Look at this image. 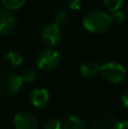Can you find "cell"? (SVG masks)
I'll use <instances>...</instances> for the list:
<instances>
[{"instance_id": "obj_2", "label": "cell", "mask_w": 128, "mask_h": 129, "mask_svg": "<svg viewBox=\"0 0 128 129\" xmlns=\"http://www.w3.org/2000/svg\"><path fill=\"white\" fill-rule=\"evenodd\" d=\"M100 74L106 82L117 85L126 79L127 70L124 64L117 61H108L100 66Z\"/></svg>"}, {"instance_id": "obj_10", "label": "cell", "mask_w": 128, "mask_h": 129, "mask_svg": "<svg viewBox=\"0 0 128 129\" xmlns=\"http://www.w3.org/2000/svg\"><path fill=\"white\" fill-rule=\"evenodd\" d=\"M23 56L17 51H9L2 57V64L8 69H16L23 63Z\"/></svg>"}, {"instance_id": "obj_15", "label": "cell", "mask_w": 128, "mask_h": 129, "mask_svg": "<svg viewBox=\"0 0 128 129\" xmlns=\"http://www.w3.org/2000/svg\"><path fill=\"white\" fill-rule=\"evenodd\" d=\"M104 6L107 7L109 11L113 13L116 10H119L121 8L122 4H124V0H103Z\"/></svg>"}, {"instance_id": "obj_9", "label": "cell", "mask_w": 128, "mask_h": 129, "mask_svg": "<svg viewBox=\"0 0 128 129\" xmlns=\"http://www.w3.org/2000/svg\"><path fill=\"white\" fill-rule=\"evenodd\" d=\"M29 102L36 109H43L50 102V94L47 88L36 87L29 94Z\"/></svg>"}, {"instance_id": "obj_14", "label": "cell", "mask_w": 128, "mask_h": 129, "mask_svg": "<svg viewBox=\"0 0 128 129\" xmlns=\"http://www.w3.org/2000/svg\"><path fill=\"white\" fill-rule=\"evenodd\" d=\"M69 22V14L66 10H60L56 16V24L60 27H63L68 24Z\"/></svg>"}, {"instance_id": "obj_4", "label": "cell", "mask_w": 128, "mask_h": 129, "mask_svg": "<svg viewBox=\"0 0 128 129\" xmlns=\"http://www.w3.org/2000/svg\"><path fill=\"white\" fill-rule=\"evenodd\" d=\"M60 54L57 50L44 49L36 57V64L40 70L50 71L56 69L60 63Z\"/></svg>"}, {"instance_id": "obj_19", "label": "cell", "mask_w": 128, "mask_h": 129, "mask_svg": "<svg viewBox=\"0 0 128 129\" xmlns=\"http://www.w3.org/2000/svg\"><path fill=\"white\" fill-rule=\"evenodd\" d=\"M68 6H69V8L72 9V10L78 11V10H81V9L83 8L84 2H83V0H69Z\"/></svg>"}, {"instance_id": "obj_18", "label": "cell", "mask_w": 128, "mask_h": 129, "mask_svg": "<svg viewBox=\"0 0 128 129\" xmlns=\"http://www.w3.org/2000/svg\"><path fill=\"white\" fill-rule=\"evenodd\" d=\"M62 122H61L59 119L57 118H52L45 122L44 125V129H61Z\"/></svg>"}, {"instance_id": "obj_3", "label": "cell", "mask_w": 128, "mask_h": 129, "mask_svg": "<svg viewBox=\"0 0 128 129\" xmlns=\"http://www.w3.org/2000/svg\"><path fill=\"white\" fill-rule=\"evenodd\" d=\"M24 85L22 76L13 71L0 74V93L4 95H14Z\"/></svg>"}, {"instance_id": "obj_11", "label": "cell", "mask_w": 128, "mask_h": 129, "mask_svg": "<svg viewBox=\"0 0 128 129\" xmlns=\"http://www.w3.org/2000/svg\"><path fill=\"white\" fill-rule=\"evenodd\" d=\"M79 71L86 78L94 77L98 74H100V64L95 61H85L81 64Z\"/></svg>"}, {"instance_id": "obj_8", "label": "cell", "mask_w": 128, "mask_h": 129, "mask_svg": "<svg viewBox=\"0 0 128 129\" xmlns=\"http://www.w3.org/2000/svg\"><path fill=\"white\" fill-rule=\"evenodd\" d=\"M15 129H38V120L31 112L22 111L14 118Z\"/></svg>"}, {"instance_id": "obj_20", "label": "cell", "mask_w": 128, "mask_h": 129, "mask_svg": "<svg viewBox=\"0 0 128 129\" xmlns=\"http://www.w3.org/2000/svg\"><path fill=\"white\" fill-rule=\"evenodd\" d=\"M121 103L125 107V109L128 110V89L121 95Z\"/></svg>"}, {"instance_id": "obj_22", "label": "cell", "mask_w": 128, "mask_h": 129, "mask_svg": "<svg viewBox=\"0 0 128 129\" xmlns=\"http://www.w3.org/2000/svg\"><path fill=\"white\" fill-rule=\"evenodd\" d=\"M127 10H128V8H127Z\"/></svg>"}, {"instance_id": "obj_7", "label": "cell", "mask_w": 128, "mask_h": 129, "mask_svg": "<svg viewBox=\"0 0 128 129\" xmlns=\"http://www.w3.org/2000/svg\"><path fill=\"white\" fill-rule=\"evenodd\" d=\"M17 19L13 11L0 9V36H6L15 29Z\"/></svg>"}, {"instance_id": "obj_13", "label": "cell", "mask_w": 128, "mask_h": 129, "mask_svg": "<svg viewBox=\"0 0 128 129\" xmlns=\"http://www.w3.org/2000/svg\"><path fill=\"white\" fill-rule=\"evenodd\" d=\"M26 1L27 0H1V5L6 10L14 11L22 8L26 4Z\"/></svg>"}, {"instance_id": "obj_12", "label": "cell", "mask_w": 128, "mask_h": 129, "mask_svg": "<svg viewBox=\"0 0 128 129\" xmlns=\"http://www.w3.org/2000/svg\"><path fill=\"white\" fill-rule=\"evenodd\" d=\"M61 129H87L86 125L79 117L70 116L65 119L62 122Z\"/></svg>"}, {"instance_id": "obj_16", "label": "cell", "mask_w": 128, "mask_h": 129, "mask_svg": "<svg viewBox=\"0 0 128 129\" xmlns=\"http://www.w3.org/2000/svg\"><path fill=\"white\" fill-rule=\"evenodd\" d=\"M20 76H22L23 82L27 83V84L34 83L36 80V77H38L35 70H33V69H27V70H25L24 73H23V75H20Z\"/></svg>"}, {"instance_id": "obj_6", "label": "cell", "mask_w": 128, "mask_h": 129, "mask_svg": "<svg viewBox=\"0 0 128 129\" xmlns=\"http://www.w3.org/2000/svg\"><path fill=\"white\" fill-rule=\"evenodd\" d=\"M91 129H124L121 120L110 113H101L93 119Z\"/></svg>"}, {"instance_id": "obj_17", "label": "cell", "mask_w": 128, "mask_h": 129, "mask_svg": "<svg viewBox=\"0 0 128 129\" xmlns=\"http://www.w3.org/2000/svg\"><path fill=\"white\" fill-rule=\"evenodd\" d=\"M111 19H112V22L117 23V24H122V23L126 22V14H125L121 9L116 10V11H113L112 15H111Z\"/></svg>"}, {"instance_id": "obj_5", "label": "cell", "mask_w": 128, "mask_h": 129, "mask_svg": "<svg viewBox=\"0 0 128 129\" xmlns=\"http://www.w3.org/2000/svg\"><path fill=\"white\" fill-rule=\"evenodd\" d=\"M41 39L48 47H56L62 40V28L56 23L45 25L41 31Z\"/></svg>"}, {"instance_id": "obj_21", "label": "cell", "mask_w": 128, "mask_h": 129, "mask_svg": "<svg viewBox=\"0 0 128 129\" xmlns=\"http://www.w3.org/2000/svg\"><path fill=\"white\" fill-rule=\"evenodd\" d=\"M121 123H122V127H124V129H128V118L124 119V120L121 121Z\"/></svg>"}, {"instance_id": "obj_1", "label": "cell", "mask_w": 128, "mask_h": 129, "mask_svg": "<svg viewBox=\"0 0 128 129\" xmlns=\"http://www.w3.org/2000/svg\"><path fill=\"white\" fill-rule=\"evenodd\" d=\"M111 24V16L103 10H90L83 17V26L92 34L106 33L110 29Z\"/></svg>"}]
</instances>
